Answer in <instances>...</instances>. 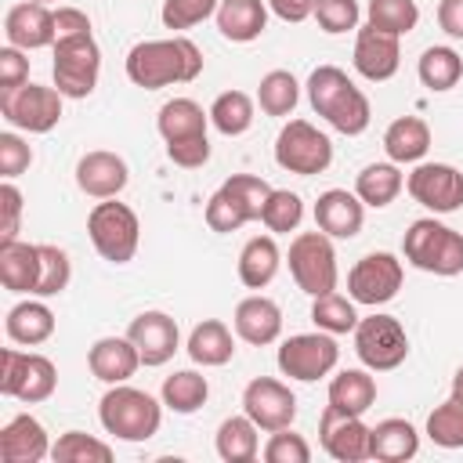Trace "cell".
I'll use <instances>...</instances> for the list:
<instances>
[{
    "instance_id": "cell-5",
    "label": "cell",
    "mask_w": 463,
    "mask_h": 463,
    "mask_svg": "<svg viewBox=\"0 0 463 463\" xmlns=\"http://www.w3.org/2000/svg\"><path fill=\"white\" fill-rule=\"evenodd\" d=\"M402 253L412 268H420L427 275L452 279L463 271V235L434 217H420L405 228Z\"/></svg>"
},
{
    "instance_id": "cell-10",
    "label": "cell",
    "mask_w": 463,
    "mask_h": 463,
    "mask_svg": "<svg viewBox=\"0 0 463 463\" xmlns=\"http://www.w3.org/2000/svg\"><path fill=\"white\" fill-rule=\"evenodd\" d=\"M54 387H58V369L47 354L4 347V354H0V391L7 398L36 405V402H47L54 394Z\"/></svg>"
},
{
    "instance_id": "cell-45",
    "label": "cell",
    "mask_w": 463,
    "mask_h": 463,
    "mask_svg": "<svg viewBox=\"0 0 463 463\" xmlns=\"http://www.w3.org/2000/svg\"><path fill=\"white\" fill-rule=\"evenodd\" d=\"M427 438L441 449H463V402L449 394V402L434 405L427 416Z\"/></svg>"
},
{
    "instance_id": "cell-38",
    "label": "cell",
    "mask_w": 463,
    "mask_h": 463,
    "mask_svg": "<svg viewBox=\"0 0 463 463\" xmlns=\"http://www.w3.org/2000/svg\"><path fill=\"white\" fill-rule=\"evenodd\" d=\"M416 72H420V83H423L427 90L445 94V90H452V87L459 83V76H463V58H459L452 47H427V51L420 54Z\"/></svg>"
},
{
    "instance_id": "cell-23",
    "label": "cell",
    "mask_w": 463,
    "mask_h": 463,
    "mask_svg": "<svg viewBox=\"0 0 463 463\" xmlns=\"http://www.w3.org/2000/svg\"><path fill=\"white\" fill-rule=\"evenodd\" d=\"M365 224V203L347 188H329L315 203V228L329 239H354Z\"/></svg>"
},
{
    "instance_id": "cell-44",
    "label": "cell",
    "mask_w": 463,
    "mask_h": 463,
    "mask_svg": "<svg viewBox=\"0 0 463 463\" xmlns=\"http://www.w3.org/2000/svg\"><path fill=\"white\" fill-rule=\"evenodd\" d=\"M304 221V203L297 192L289 188H271L264 210H260V224L271 232V235H286V232H297V224Z\"/></svg>"
},
{
    "instance_id": "cell-46",
    "label": "cell",
    "mask_w": 463,
    "mask_h": 463,
    "mask_svg": "<svg viewBox=\"0 0 463 463\" xmlns=\"http://www.w3.org/2000/svg\"><path fill=\"white\" fill-rule=\"evenodd\" d=\"M72 279V264L69 253L61 246L40 242V282H36V297H58Z\"/></svg>"
},
{
    "instance_id": "cell-52",
    "label": "cell",
    "mask_w": 463,
    "mask_h": 463,
    "mask_svg": "<svg viewBox=\"0 0 463 463\" xmlns=\"http://www.w3.org/2000/svg\"><path fill=\"white\" fill-rule=\"evenodd\" d=\"M0 206H4L0 242H11V239H18V221H22V192L14 188V181H4L0 184Z\"/></svg>"
},
{
    "instance_id": "cell-35",
    "label": "cell",
    "mask_w": 463,
    "mask_h": 463,
    "mask_svg": "<svg viewBox=\"0 0 463 463\" xmlns=\"http://www.w3.org/2000/svg\"><path fill=\"white\" fill-rule=\"evenodd\" d=\"M402 184H405V177H402L398 163H369V166H362V174L354 177V195H358L365 206L383 210V206H391V203L398 199Z\"/></svg>"
},
{
    "instance_id": "cell-1",
    "label": "cell",
    "mask_w": 463,
    "mask_h": 463,
    "mask_svg": "<svg viewBox=\"0 0 463 463\" xmlns=\"http://www.w3.org/2000/svg\"><path fill=\"white\" fill-rule=\"evenodd\" d=\"M203 72V51L188 36L145 40L127 51V80L145 90H159L170 83H192Z\"/></svg>"
},
{
    "instance_id": "cell-2",
    "label": "cell",
    "mask_w": 463,
    "mask_h": 463,
    "mask_svg": "<svg viewBox=\"0 0 463 463\" xmlns=\"http://www.w3.org/2000/svg\"><path fill=\"white\" fill-rule=\"evenodd\" d=\"M307 101L333 130L347 137H358L373 119V109L362 87H354V80L336 65H318L307 76Z\"/></svg>"
},
{
    "instance_id": "cell-22",
    "label": "cell",
    "mask_w": 463,
    "mask_h": 463,
    "mask_svg": "<svg viewBox=\"0 0 463 463\" xmlns=\"http://www.w3.org/2000/svg\"><path fill=\"white\" fill-rule=\"evenodd\" d=\"M127 181H130V170H127L123 156H116V152L94 148V152L80 156V163H76V184L90 199H116L127 188Z\"/></svg>"
},
{
    "instance_id": "cell-21",
    "label": "cell",
    "mask_w": 463,
    "mask_h": 463,
    "mask_svg": "<svg viewBox=\"0 0 463 463\" xmlns=\"http://www.w3.org/2000/svg\"><path fill=\"white\" fill-rule=\"evenodd\" d=\"M4 36L11 47L18 51H40V47H54L58 40V29H54V11L47 4H36V0H25V4H14L4 18Z\"/></svg>"
},
{
    "instance_id": "cell-4",
    "label": "cell",
    "mask_w": 463,
    "mask_h": 463,
    "mask_svg": "<svg viewBox=\"0 0 463 463\" xmlns=\"http://www.w3.org/2000/svg\"><path fill=\"white\" fill-rule=\"evenodd\" d=\"M98 420L119 441H148L159 434L163 405L141 387L112 383L98 402Z\"/></svg>"
},
{
    "instance_id": "cell-18",
    "label": "cell",
    "mask_w": 463,
    "mask_h": 463,
    "mask_svg": "<svg viewBox=\"0 0 463 463\" xmlns=\"http://www.w3.org/2000/svg\"><path fill=\"white\" fill-rule=\"evenodd\" d=\"M369 430L362 416L354 412H340L333 405L322 409L318 420V441L326 449V456H333L336 463H362L369 459Z\"/></svg>"
},
{
    "instance_id": "cell-3",
    "label": "cell",
    "mask_w": 463,
    "mask_h": 463,
    "mask_svg": "<svg viewBox=\"0 0 463 463\" xmlns=\"http://www.w3.org/2000/svg\"><path fill=\"white\" fill-rule=\"evenodd\" d=\"M206 123H210V112H203L199 101L192 98H170L159 116H156V127L166 141V156L170 163L184 166V170H195L210 159V137H206Z\"/></svg>"
},
{
    "instance_id": "cell-26",
    "label": "cell",
    "mask_w": 463,
    "mask_h": 463,
    "mask_svg": "<svg viewBox=\"0 0 463 463\" xmlns=\"http://www.w3.org/2000/svg\"><path fill=\"white\" fill-rule=\"evenodd\" d=\"M87 365H90L94 380H101V383L112 387V383H127L137 373L141 354H137V347H134L130 336H101L87 351Z\"/></svg>"
},
{
    "instance_id": "cell-48",
    "label": "cell",
    "mask_w": 463,
    "mask_h": 463,
    "mask_svg": "<svg viewBox=\"0 0 463 463\" xmlns=\"http://www.w3.org/2000/svg\"><path fill=\"white\" fill-rule=\"evenodd\" d=\"M217 4L221 0H163L159 18L166 29L181 33V29H192V25L206 22L210 14H217Z\"/></svg>"
},
{
    "instance_id": "cell-16",
    "label": "cell",
    "mask_w": 463,
    "mask_h": 463,
    "mask_svg": "<svg viewBox=\"0 0 463 463\" xmlns=\"http://www.w3.org/2000/svg\"><path fill=\"white\" fill-rule=\"evenodd\" d=\"M242 412L260 427V430H282L297 420V398L293 391L275 380V376H253L242 391Z\"/></svg>"
},
{
    "instance_id": "cell-47",
    "label": "cell",
    "mask_w": 463,
    "mask_h": 463,
    "mask_svg": "<svg viewBox=\"0 0 463 463\" xmlns=\"http://www.w3.org/2000/svg\"><path fill=\"white\" fill-rule=\"evenodd\" d=\"M311 18L318 22V29H322V33H329V36H340V33H351V29H358V18H362V11H358V0H318Z\"/></svg>"
},
{
    "instance_id": "cell-43",
    "label": "cell",
    "mask_w": 463,
    "mask_h": 463,
    "mask_svg": "<svg viewBox=\"0 0 463 463\" xmlns=\"http://www.w3.org/2000/svg\"><path fill=\"white\" fill-rule=\"evenodd\" d=\"M365 18H369V25L380 29V33L405 36V33L416 29V22H420V7H416V0H369Z\"/></svg>"
},
{
    "instance_id": "cell-20",
    "label": "cell",
    "mask_w": 463,
    "mask_h": 463,
    "mask_svg": "<svg viewBox=\"0 0 463 463\" xmlns=\"http://www.w3.org/2000/svg\"><path fill=\"white\" fill-rule=\"evenodd\" d=\"M398 40H402V36L380 33V29H373V25L365 22V25L358 29V36H354V54H351L354 72L365 76L369 83L391 80V76L398 72V65H402V43H398Z\"/></svg>"
},
{
    "instance_id": "cell-27",
    "label": "cell",
    "mask_w": 463,
    "mask_h": 463,
    "mask_svg": "<svg viewBox=\"0 0 463 463\" xmlns=\"http://www.w3.org/2000/svg\"><path fill=\"white\" fill-rule=\"evenodd\" d=\"M268 0H221L217 4V29L232 43H253L268 29Z\"/></svg>"
},
{
    "instance_id": "cell-13",
    "label": "cell",
    "mask_w": 463,
    "mask_h": 463,
    "mask_svg": "<svg viewBox=\"0 0 463 463\" xmlns=\"http://www.w3.org/2000/svg\"><path fill=\"white\" fill-rule=\"evenodd\" d=\"M61 90L58 87H40V83H22L14 90H0V112L11 127L29 130V134H47L61 119Z\"/></svg>"
},
{
    "instance_id": "cell-15",
    "label": "cell",
    "mask_w": 463,
    "mask_h": 463,
    "mask_svg": "<svg viewBox=\"0 0 463 463\" xmlns=\"http://www.w3.org/2000/svg\"><path fill=\"white\" fill-rule=\"evenodd\" d=\"M402 260L394 253H365L362 260H354V268L347 271V297L354 304H365V307H380L387 300L398 297L402 289Z\"/></svg>"
},
{
    "instance_id": "cell-6",
    "label": "cell",
    "mask_w": 463,
    "mask_h": 463,
    "mask_svg": "<svg viewBox=\"0 0 463 463\" xmlns=\"http://www.w3.org/2000/svg\"><path fill=\"white\" fill-rule=\"evenodd\" d=\"M271 195V184L257 174H232L206 203V224L210 232H239L250 221H260V210Z\"/></svg>"
},
{
    "instance_id": "cell-17",
    "label": "cell",
    "mask_w": 463,
    "mask_h": 463,
    "mask_svg": "<svg viewBox=\"0 0 463 463\" xmlns=\"http://www.w3.org/2000/svg\"><path fill=\"white\" fill-rule=\"evenodd\" d=\"M405 188L420 206L434 213H452L463 206V174L452 163H416Z\"/></svg>"
},
{
    "instance_id": "cell-28",
    "label": "cell",
    "mask_w": 463,
    "mask_h": 463,
    "mask_svg": "<svg viewBox=\"0 0 463 463\" xmlns=\"http://www.w3.org/2000/svg\"><path fill=\"white\" fill-rule=\"evenodd\" d=\"M0 282L11 293L36 297L40 282V242H0Z\"/></svg>"
},
{
    "instance_id": "cell-51",
    "label": "cell",
    "mask_w": 463,
    "mask_h": 463,
    "mask_svg": "<svg viewBox=\"0 0 463 463\" xmlns=\"http://www.w3.org/2000/svg\"><path fill=\"white\" fill-rule=\"evenodd\" d=\"M22 83H29V58H25V51L7 43L0 51V90H14Z\"/></svg>"
},
{
    "instance_id": "cell-33",
    "label": "cell",
    "mask_w": 463,
    "mask_h": 463,
    "mask_svg": "<svg viewBox=\"0 0 463 463\" xmlns=\"http://www.w3.org/2000/svg\"><path fill=\"white\" fill-rule=\"evenodd\" d=\"M279 264H282L279 242L271 235H253L239 253V279L246 289H264L279 275Z\"/></svg>"
},
{
    "instance_id": "cell-53",
    "label": "cell",
    "mask_w": 463,
    "mask_h": 463,
    "mask_svg": "<svg viewBox=\"0 0 463 463\" xmlns=\"http://www.w3.org/2000/svg\"><path fill=\"white\" fill-rule=\"evenodd\" d=\"M54 29H58V36L90 33V18H87L80 7H58V11H54Z\"/></svg>"
},
{
    "instance_id": "cell-54",
    "label": "cell",
    "mask_w": 463,
    "mask_h": 463,
    "mask_svg": "<svg viewBox=\"0 0 463 463\" xmlns=\"http://www.w3.org/2000/svg\"><path fill=\"white\" fill-rule=\"evenodd\" d=\"M438 25L452 40H463V0H438Z\"/></svg>"
},
{
    "instance_id": "cell-41",
    "label": "cell",
    "mask_w": 463,
    "mask_h": 463,
    "mask_svg": "<svg viewBox=\"0 0 463 463\" xmlns=\"http://www.w3.org/2000/svg\"><path fill=\"white\" fill-rule=\"evenodd\" d=\"M311 322H315L322 333H333V336L354 333V326H358L354 300H351V297H340L336 289H333V293H322V297H315V304H311Z\"/></svg>"
},
{
    "instance_id": "cell-36",
    "label": "cell",
    "mask_w": 463,
    "mask_h": 463,
    "mask_svg": "<svg viewBox=\"0 0 463 463\" xmlns=\"http://www.w3.org/2000/svg\"><path fill=\"white\" fill-rule=\"evenodd\" d=\"M257 434H260V427L246 412L242 416H228L217 427V438H213L217 456L224 463H250V459H257V445H260Z\"/></svg>"
},
{
    "instance_id": "cell-42",
    "label": "cell",
    "mask_w": 463,
    "mask_h": 463,
    "mask_svg": "<svg viewBox=\"0 0 463 463\" xmlns=\"http://www.w3.org/2000/svg\"><path fill=\"white\" fill-rule=\"evenodd\" d=\"M51 459L54 463H112V445H105L101 438H90L83 430H65L51 445Z\"/></svg>"
},
{
    "instance_id": "cell-19",
    "label": "cell",
    "mask_w": 463,
    "mask_h": 463,
    "mask_svg": "<svg viewBox=\"0 0 463 463\" xmlns=\"http://www.w3.org/2000/svg\"><path fill=\"white\" fill-rule=\"evenodd\" d=\"M127 336L134 340L141 365H148V369L166 365L174 358V351L181 347V329L166 311H141L137 318H130Z\"/></svg>"
},
{
    "instance_id": "cell-12",
    "label": "cell",
    "mask_w": 463,
    "mask_h": 463,
    "mask_svg": "<svg viewBox=\"0 0 463 463\" xmlns=\"http://www.w3.org/2000/svg\"><path fill=\"white\" fill-rule=\"evenodd\" d=\"M275 163L300 177L322 174L333 163V141L307 119H289L275 137Z\"/></svg>"
},
{
    "instance_id": "cell-34",
    "label": "cell",
    "mask_w": 463,
    "mask_h": 463,
    "mask_svg": "<svg viewBox=\"0 0 463 463\" xmlns=\"http://www.w3.org/2000/svg\"><path fill=\"white\" fill-rule=\"evenodd\" d=\"M376 402V380L369 376V369H340L329 380V405L340 412H369Z\"/></svg>"
},
{
    "instance_id": "cell-30",
    "label": "cell",
    "mask_w": 463,
    "mask_h": 463,
    "mask_svg": "<svg viewBox=\"0 0 463 463\" xmlns=\"http://www.w3.org/2000/svg\"><path fill=\"white\" fill-rule=\"evenodd\" d=\"M4 329H7V340L11 344H25V347H36L43 340H51L54 333V311L40 300H22L7 311L4 318Z\"/></svg>"
},
{
    "instance_id": "cell-25",
    "label": "cell",
    "mask_w": 463,
    "mask_h": 463,
    "mask_svg": "<svg viewBox=\"0 0 463 463\" xmlns=\"http://www.w3.org/2000/svg\"><path fill=\"white\" fill-rule=\"evenodd\" d=\"M232 326H235V333H239L246 344H253V347L275 344L279 333H282V307H279L271 297L253 293V297L239 300V307H235V315H232Z\"/></svg>"
},
{
    "instance_id": "cell-50",
    "label": "cell",
    "mask_w": 463,
    "mask_h": 463,
    "mask_svg": "<svg viewBox=\"0 0 463 463\" xmlns=\"http://www.w3.org/2000/svg\"><path fill=\"white\" fill-rule=\"evenodd\" d=\"M29 163H33V148L11 130L0 134V174H4V181H14L18 174H25Z\"/></svg>"
},
{
    "instance_id": "cell-7",
    "label": "cell",
    "mask_w": 463,
    "mask_h": 463,
    "mask_svg": "<svg viewBox=\"0 0 463 463\" xmlns=\"http://www.w3.org/2000/svg\"><path fill=\"white\" fill-rule=\"evenodd\" d=\"M87 235L109 264H127L137 253L141 224H137V213L127 203L101 199V203H94V210L87 217Z\"/></svg>"
},
{
    "instance_id": "cell-55",
    "label": "cell",
    "mask_w": 463,
    "mask_h": 463,
    "mask_svg": "<svg viewBox=\"0 0 463 463\" xmlns=\"http://www.w3.org/2000/svg\"><path fill=\"white\" fill-rule=\"evenodd\" d=\"M315 4L318 0H268V7L282 18V22H304V18H311L315 14Z\"/></svg>"
},
{
    "instance_id": "cell-39",
    "label": "cell",
    "mask_w": 463,
    "mask_h": 463,
    "mask_svg": "<svg viewBox=\"0 0 463 463\" xmlns=\"http://www.w3.org/2000/svg\"><path fill=\"white\" fill-rule=\"evenodd\" d=\"M210 123L224 134V137H239L253 127V98L246 90H224L213 98L210 105Z\"/></svg>"
},
{
    "instance_id": "cell-11",
    "label": "cell",
    "mask_w": 463,
    "mask_h": 463,
    "mask_svg": "<svg viewBox=\"0 0 463 463\" xmlns=\"http://www.w3.org/2000/svg\"><path fill=\"white\" fill-rule=\"evenodd\" d=\"M354 354L373 373L398 369L409 358L405 326L394 315H380V311L369 315V318H358V326H354Z\"/></svg>"
},
{
    "instance_id": "cell-29",
    "label": "cell",
    "mask_w": 463,
    "mask_h": 463,
    "mask_svg": "<svg viewBox=\"0 0 463 463\" xmlns=\"http://www.w3.org/2000/svg\"><path fill=\"white\" fill-rule=\"evenodd\" d=\"M416 452H420V430L402 416H387L369 430V459L405 463Z\"/></svg>"
},
{
    "instance_id": "cell-49",
    "label": "cell",
    "mask_w": 463,
    "mask_h": 463,
    "mask_svg": "<svg viewBox=\"0 0 463 463\" xmlns=\"http://www.w3.org/2000/svg\"><path fill=\"white\" fill-rule=\"evenodd\" d=\"M264 459L268 463H307L311 445L304 441V434H293L289 427H282V430H271V438L264 445Z\"/></svg>"
},
{
    "instance_id": "cell-40",
    "label": "cell",
    "mask_w": 463,
    "mask_h": 463,
    "mask_svg": "<svg viewBox=\"0 0 463 463\" xmlns=\"http://www.w3.org/2000/svg\"><path fill=\"white\" fill-rule=\"evenodd\" d=\"M300 101V83L293 72L286 69H271L268 76H260V87H257V105L264 116H289Z\"/></svg>"
},
{
    "instance_id": "cell-24",
    "label": "cell",
    "mask_w": 463,
    "mask_h": 463,
    "mask_svg": "<svg viewBox=\"0 0 463 463\" xmlns=\"http://www.w3.org/2000/svg\"><path fill=\"white\" fill-rule=\"evenodd\" d=\"M43 456H51V441H47L43 423L29 412L11 416L0 430V459L4 463H40Z\"/></svg>"
},
{
    "instance_id": "cell-56",
    "label": "cell",
    "mask_w": 463,
    "mask_h": 463,
    "mask_svg": "<svg viewBox=\"0 0 463 463\" xmlns=\"http://www.w3.org/2000/svg\"><path fill=\"white\" fill-rule=\"evenodd\" d=\"M452 398H459L463 402V365L456 369V376H452Z\"/></svg>"
},
{
    "instance_id": "cell-31",
    "label": "cell",
    "mask_w": 463,
    "mask_h": 463,
    "mask_svg": "<svg viewBox=\"0 0 463 463\" xmlns=\"http://www.w3.org/2000/svg\"><path fill=\"white\" fill-rule=\"evenodd\" d=\"M430 148V127L420 116H398L383 130V152L391 163H420Z\"/></svg>"
},
{
    "instance_id": "cell-32",
    "label": "cell",
    "mask_w": 463,
    "mask_h": 463,
    "mask_svg": "<svg viewBox=\"0 0 463 463\" xmlns=\"http://www.w3.org/2000/svg\"><path fill=\"white\" fill-rule=\"evenodd\" d=\"M188 358L195 365H228L235 358V340L232 329L221 318H203L192 333H188Z\"/></svg>"
},
{
    "instance_id": "cell-8",
    "label": "cell",
    "mask_w": 463,
    "mask_h": 463,
    "mask_svg": "<svg viewBox=\"0 0 463 463\" xmlns=\"http://www.w3.org/2000/svg\"><path fill=\"white\" fill-rule=\"evenodd\" d=\"M51 69H54V87L65 98H87L98 87V72H101V51H98L94 33L58 36Z\"/></svg>"
},
{
    "instance_id": "cell-57",
    "label": "cell",
    "mask_w": 463,
    "mask_h": 463,
    "mask_svg": "<svg viewBox=\"0 0 463 463\" xmlns=\"http://www.w3.org/2000/svg\"><path fill=\"white\" fill-rule=\"evenodd\" d=\"M36 4H51V0H36Z\"/></svg>"
},
{
    "instance_id": "cell-14",
    "label": "cell",
    "mask_w": 463,
    "mask_h": 463,
    "mask_svg": "<svg viewBox=\"0 0 463 463\" xmlns=\"http://www.w3.org/2000/svg\"><path fill=\"white\" fill-rule=\"evenodd\" d=\"M340 362V347L333 340V333H297L289 340H282L279 347V369L282 376L289 380H300V383H315L322 380L326 373H333Z\"/></svg>"
},
{
    "instance_id": "cell-9",
    "label": "cell",
    "mask_w": 463,
    "mask_h": 463,
    "mask_svg": "<svg viewBox=\"0 0 463 463\" xmlns=\"http://www.w3.org/2000/svg\"><path fill=\"white\" fill-rule=\"evenodd\" d=\"M289 275L307 297H322L336 289V250L326 232H300L289 242Z\"/></svg>"
},
{
    "instance_id": "cell-37",
    "label": "cell",
    "mask_w": 463,
    "mask_h": 463,
    "mask_svg": "<svg viewBox=\"0 0 463 463\" xmlns=\"http://www.w3.org/2000/svg\"><path fill=\"white\" fill-rule=\"evenodd\" d=\"M159 394H163V405H166L170 412L192 416L195 409L206 405L210 383H206V376L195 373V369H177V373H170V376L163 380V391H159Z\"/></svg>"
}]
</instances>
